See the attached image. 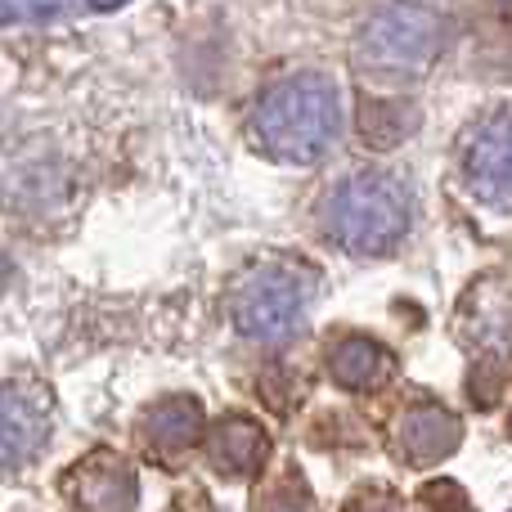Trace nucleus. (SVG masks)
<instances>
[{
  "instance_id": "obj_1",
  "label": "nucleus",
  "mask_w": 512,
  "mask_h": 512,
  "mask_svg": "<svg viewBox=\"0 0 512 512\" xmlns=\"http://www.w3.org/2000/svg\"><path fill=\"white\" fill-rule=\"evenodd\" d=\"M252 144L265 158L279 162H315L333 149L342 131V104L337 86L319 72H292L261 90L248 117Z\"/></svg>"
},
{
  "instance_id": "obj_2",
  "label": "nucleus",
  "mask_w": 512,
  "mask_h": 512,
  "mask_svg": "<svg viewBox=\"0 0 512 512\" xmlns=\"http://www.w3.org/2000/svg\"><path fill=\"white\" fill-rule=\"evenodd\" d=\"M324 225L351 252H391L409 230V194L387 171H355L328 194Z\"/></svg>"
},
{
  "instance_id": "obj_3",
  "label": "nucleus",
  "mask_w": 512,
  "mask_h": 512,
  "mask_svg": "<svg viewBox=\"0 0 512 512\" xmlns=\"http://www.w3.org/2000/svg\"><path fill=\"white\" fill-rule=\"evenodd\" d=\"M445 50V23L423 5L387 0L360 32V59L382 72H427Z\"/></svg>"
},
{
  "instance_id": "obj_4",
  "label": "nucleus",
  "mask_w": 512,
  "mask_h": 512,
  "mask_svg": "<svg viewBox=\"0 0 512 512\" xmlns=\"http://www.w3.org/2000/svg\"><path fill=\"white\" fill-rule=\"evenodd\" d=\"M310 301V274L301 265L274 261L252 270L234 292V328L252 342H283L301 328Z\"/></svg>"
},
{
  "instance_id": "obj_5",
  "label": "nucleus",
  "mask_w": 512,
  "mask_h": 512,
  "mask_svg": "<svg viewBox=\"0 0 512 512\" xmlns=\"http://www.w3.org/2000/svg\"><path fill=\"white\" fill-rule=\"evenodd\" d=\"M459 176L481 203L512 207V108H495L463 131Z\"/></svg>"
},
{
  "instance_id": "obj_6",
  "label": "nucleus",
  "mask_w": 512,
  "mask_h": 512,
  "mask_svg": "<svg viewBox=\"0 0 512 512\" xmlns=\"http://www.w3.org/2000/svg\"><path fill=\"white\" fill-rule=\"evenodd\" d=\"M50 423H45L41 405L23 396L18 387H0V472H14L41 454Z\"/></svg>"
},
{
  "instance_id": "obj_7",
  "label": "nucleus",
  "mask_w": 512,
  "mask_h": 512,
  "mask_svg": "<svg viewBox=\"0 0 512 512\" xmlns=\"http://www.w3.org/2000/svg\"><path fill=\"white\" fill-rule=\"evenodd\" d=\"M207 454L225 477H252L265 463V432L248 418H225L207 436Z\"/></svg>"
},
{
  "instance_id": "obj_8",
  "label": "nucleus",
  "mask_w": 512,
  "mask_h": 512,
  "mask_svg": "<svg viewBox=\"0 0 512 512\" xmlns=\"http://www.w3.org/2000/svg\"><path fill=\"white\" fill-rule=\"evenodd\" d=\"M328 369H333V378L342 382V387L369 391V387H378V382L391 378L396 360H391V355L382 351L378 342H369V337H346V342L333 346V355H328Z\"/></svg>"
},
{
  "instance_id": "obj_9",
  "label": "nucleus",
  "mask_w": 512,
  "mask_h": 512,
  "mask_svg": "<svg viewBox=\"0 0 512 512\" xmlns=\"http://www.w3.org/2000/svg\"><path fill=\"white\" fill-rule=\"evenodd\" d=\"M400 441H405L409 459H418V463L445 459V454L459 445V418H450L441 405H423V409H414V414L405 418Z\"/></svg>"
},
{
  "instance_id": "obj_10",
  "label": "nucleus",
  "mask_w": 512,
  "mask_h": 512,
  "mask_svg": "<svg viewBox=\"0 0 512 512\" xmlns=\"http://www.w3.org/2000/svg\"><path fill=\"white\" fill-rule=\"evenodd\" d=\"M131 499H135V477L117 459H99V463L86 468L81 504H86L90 512H126Z\"/></svg>"
},
{
  "instance_id": "obj_11",
  "label": "nucleus",
  "mask_w": 512,
  "mask_h": 512,
  "mask_svg": "<svg viewBox=\"0 0 512 512\" xmlns=\"http://www.w3.org/2000/svg\"><path fill=\"white\" fill-rule=\"evenodd\" d=\"M203 432V414H198L194 400H167V405L153 409L149 418V436L158 445H167V450H180V445H189L194 436Z\"/></svg>"
},
{
  "instance_id": "obj_12",
  "label": "nucleus",
  "mask_w": 512,
  "mask_h": 512,
  "mask_svg": "<svg viewBox=\"0 0 512 512\" xmlns=\"http://www.w3.org/2000/svg\"><path fill=\"white\" fill-rule=\"evenodd\" d=\"M0 283H5V256H0Z\"/></svg>"
}]
</instances>
